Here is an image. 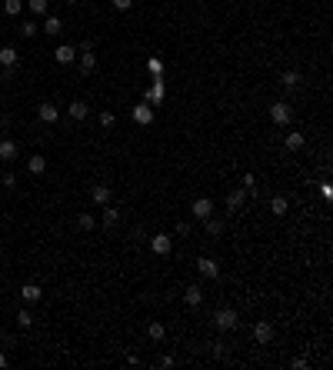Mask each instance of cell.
I'll return each instance as SVG.
<instances>
[{
    "mask_svg": "<svg viewBox=\"0 0 333 370\" xmlns=\"http://www.w3.org/2000/svg\"><path fill=\"white\" fill-rule=\"evenodd\" d=\"M213 324H217V330H233V327L240 324V317H237L233 307H220V310L213 314Z\"/></svg>",
    "mask_w": 333,
    "mask_h": 370,
    "instance_id": "cell-1",
    "label": "cell"
},
{
    "mask_svg": "<svg viewBox=\"0 0 333 370\" xmlns=\"http://www.w3.org/2000/svg\"><path fill=\"white\" fill-rule=\"evenodd\" d=\"M197 270H200V277H210V280L220 277V267H217V260H210V257H200L197 260Z\"/></svg>",
    "mask_w": 333,
    "mask_h": 370,
    "instance_id": "cell-2",
    "label": "cell"
},
{
    "mask_svg": "<svg viewBox=\"0 0 333 370\" xmlns=\"http://www.w3.org/2000/svg\"><path fill=\"white\" fill-rule=\"evenodd\" d=\"M290 117H293V113H290V107H287V103H273V107H270V120H273V123H280V127H287V123H290Z\"/></svg>",
    "mask_w": 333,
    "mask_h": 370,
    "instance_id": "cell-3",
    "label": "cell"
},
{
    "mask_svg": "<svg viewBox=\"0 0 333 370\" xmlns=\"http://www.w3.org/2000/svg\"><path fill=\"white\" fill-rule=\"evenodd\" d=\"M253 337H256V344H270V340H273V324L256 320V324H253Z\"/></svg>",
    "mask_w": 333,
    "mask_h": 370,
    "instance_id": "cell-4",
    "label": "cell"
},
{
    "mask_svg": "<svg viewBox=\"0 0 333 370\" xmlns=\"http://www.w3.org/2000/svg\"><path fill=\"white\" fill-rule=\"evenodd\" d=\"M150 247H154V254H160V257H166V254L173 250V240H170V237H166V234H157L154 240H150Z\"/></svg>",
    "mask_w": 333,
    "mask_h": 370,
    "instance_id": "cell-5",
    "label": "cell"
},
{
    "mask_svg": "<svg viewBox=\"0 0 333 370\" xmlns=\"http://www.w3.org/2000/svg\"><path fill=\"white\" fill-rule=\"evenodd\" d=\"M183 300H187L190 307H200V303H203V287H200V283H190L187 290H183Z\"/></svg>",
    "mask_w": 333,
    "mask_h": 370,
    "instance_id": "cell-6",
    "label": "cell"
},
{
    "mask_svg": "<svg viewBox=\"0 0 333 370\" xmlns=\"http://www.w3.org/2000/svg\"><path fill=\"white\" fill-rule=\"evenodd\" d=\"M210 213H213V203L207 200V197H200V200H193V217H197V220H207Z\"/></svg>",
    "mask_w": 333,
    "mask_h": 370,
    "instance_id": "cell-7",
    "label": "cell"
},
{
    "mask_svg": "<svg viewBox=\"0 0 333 370\" xmlns=\"http://www.w3.org/2000/svg\"><path fill=\"white\" fill-rule=\"evenodd\" d=\"M37 117H40V120H44V123H57V117H60V110H57L54 103H40V107H37Z\"/></svg>",
    "mask_w": 333,
    "mask_h": 370,
    "instance_id": "cell-8",
    "label": "cell"
},
{
    "mask_svg": "<svg viewBox=\"0 0 333 370\" xmlns=\"http://www.w3.org/2000/svg\"><path fill=\"white\" fill-rule=\"evenodd\" d=\"M164 100V80L154 77V87H147V103H160Z\"/></svg>",
    "mask_w": 333,
    "mask_h": 370,
    "instance_id": "cell-9",
    "label": "cell"
},
{
    "mask_svg": "<svg viewBox=\"0 0 333 370\" xmlns=\"http://www.w3.org/2000/svg\"><path fill=\"white\" fill-rule=\"evenodd\" d=\"M20 297H23L27 303H37L40 297H44V290H40L37 283H23V287H20Z\"/></svg>",
    "mask_w": 333,
    "mask_h": 370,
    "instance_id": "cell-10",
    "label": "cell"
},
{
    "mask_svg": "<svg viewBox=\"0 0 333 370\" xmlns=\"http://www.w3.org/2000/svg\"><path fill=\"white\" fill-rule=\"evenodd\" d=\"M54 57H57V64H74L77 50H74L70 44H64V47H57V50H54Z\"/></svg>",
    "mask_w": 333,
    "mask_h": 370,
    "instance_id": "cell-11",
    "label": "cell"
},
{
    "mask_svg": "<svg viewBox=\"0 0 333 370\" xmlns=\"http://www.w3.org/2000/svg\"><path fill=\"white\" fill-rule=\"evenodd\" d=\"M80 70H83V74H93V70H97V54L80 50Z\"/></svg>",
    "mask_w": 333,
    "mask_h": 370,
    "instance_id": "cell-12",
    "label": "cell"
},
{
    "mask_svg": "<svg viewBox=\"0 0 333 370\" xmlns=\"http://www.w3.org/2000/svg\"><path fill=\"white\" fill-rule=\"evenodd\" d=\"M133 120L137 123H154V107H150V103H140V107L133 110Z\"/></svg>",
    "mask_w": 333,
    "mask_h": 370,
    "instance_id": "cell-13",
    "label": "cell"
},
{
    "mask_svg": "<svg viewBox=\"0 0 333 370\" xmlns=\"http://www.w3.org/2000/svg\"><path fill=\"white\" fill-rule=\"evenodd\" d=\"M67 113H70V120H83V117L90 113V107H87L83 100H74L70 107H67Z\"/></svg>",
    "mask_w": 333,
    "mask_h": 370,
    "instance_id": "cell-14",
    "label": "cell"
},
{
    "mask_svg": "<svg viewBox=\"0 0 333 370\" xmlns=\"http://www.w3.org/2000/svg\"><path fill=\"white\" fill-rule=\"evenodd\" d=\"M90 197H93V203H100V207H103V203H110V187L97 184V187L90 190Z\"/></svg>",
    "mask_w": 333,
    "mask_h": 370,
    "instance_id": "cell-15",
    "label": "cell"
},
{
    "mask_svg": "<svg viewBox=\"0 0 333 370\" xmlns=\"http://www.w3.org/2000/svg\"><path fill=\"white\" fill-rule=\"evenodd\" d=\"M244 200H247V190H233V193H227V210H237V207H244Z\"/></svg>",
    "mask_w": 333,
    "mask_h": 370,
    "instance_id": "cell-16",
    "label": "cell"
},
{
    "mask_svg": "<svg viewBox=\"0 0 333 370\" xmlns=\"http://www.w3.org/2000/svg\"><path fill=\"white\" fill-rule=\"evenodd\" d=\"M203 224H207V234H210V237H220L223 234V220H220V217H213V213H210Z\"/></svg>",
    "mask_w": 333,
    "mask_h": 370,
    "instance_id": "cell-17",
    "label": "cell"
},
{
    "mask_svg": "<svg viewBox=\"0 0 333 370\" xmlns=\"http://www.w3.org/2000/svg\"><path fill=\"white\" fill-rule=\"evenodd\" d=\"M17 50H13V47H3V50H0V64H3V67H17Z\"/></svg>",
    "mask_w": 333,
    "mask_h": 370,
    "instance_id": "cell-18",
    "label": "cell"
},
{
    "mask_svg": "<svg viewBox=\"0 0 333 370\" xmlns=\"http://www.w3.org/2000/svg\"><path fill=\"white\" fill-rule=\"evenodd\" d=\"M103 224H107V227L120 224V210H117V207H110V203H103Z\"/></svg>",
    "mask_w": 333,
    "mask_h": 370,
    "instance_id": "cell-19",
    "label": "cell"
},
{
    "mask_svg": "<svg viewBox=\"0 0 333 370\" xmlns=\"http://www.w3.org/2000/svg\"><path fill=\"white\" fill-rule=\"evenodd\" d=\"M17 157V144L13 140H0V160H13Z\"/></svg>",
    "mask_w": 333,
    "mask_h": 370,
    "instance_id": "cell-20",
    "label": "cell"
},
{
    "mask_svg": "<svg viewBox=\"0 0 333 370\" xmlns=\"http://www.w3.org/2000/svg\"><path fill=\"white\" fill-rule=\"evenodd\" d=\"M60 30H64V23L57 20V17H47V23H44V34H47V37H57Z\"/></svg>",
    "mask_w": 333,
    "mask_h": 370,
    "instance_id": "cell-21",
    "label": "cell"
},
{
    "mask_svg": "<svg viewBox=\"0 0 333 370\" xmlns=\"http://www.w3.org/2000/svg\"><path fill=\"white\" fill-rule=\"evenodd\" d=\"M27 167H30V174H44V170H47V160L40 157V154H33V157L27 160Z\"/></svg>",
    "mask_w": 333,
    "mask_h": 370,
    "instance_id": "cell-22",
    "label": "cell"
},
{
    "mask_svg": "<svg viewBox=\"0 0 333 370\" xmlns=\"http://www.w3.org/2000/svg\"><path fill=\"white\" fill-rule=\"evenodd\" d=\"M303 144H307L303 134H287V150H303Z\"/></svg>",
    "mask_w": 333,
    "mask_h": 370,
    "instance_id": "cell-23",
    "label": "cell"
},
{
    "mask_svg": "<svg viewBox=\"0 0 333 370\" xmlns=\"http://www.w3.org/2000/svg\"><path fill=\"white\" fill-rule=\"evenodd\" d=\"M270 210L277 213V217H287V197H273V200H270Z\"/></svg>",
    "mask_w": 333,
    "mask_h": 370,
    "instance_id": "cell-24",
    "label": "cell"
},
{
    "mask_svg": "<svg viewBox=\"0 0 333 370\" xmlns=\"http://www.w3.org/2000/svg\"><path fill=\"white\" fill-rule=\"evenodd\" d=\"M147 337H150V340H164V337H166V330H164V324H157V320H154V324L147 327Z\"/></svg>",
    "mask_w": 333,
    "mask_h": 370,
    "instance_id": "cell-25",
    "label": "cell"
},
{
    "mask_svg": "<svg viewBox=\"0 0 333 370\" xmlns=\"http://www.w3.org/2000/svg\"><path fill=\"white\" fill-rule=\"evenodd\" d=\"M77 224H80V230H93V227H97V220H93V213H80Z\"/></svg>",
    "mask_w": 333,
    "mask_h": 370,
    "instance_id": "cell-26",
    "label": "cell"
},
{
    "mask_svg": "<svg viewBox=\"0 0 333 370\" xmlns=\"http://www.w3.org/2000/svg\"><path fill=\"white\" fill-rule=\"evenodd\" d=\"M147 70H150L154 77H160V74H164V60H157V57H150V60H147Z\"/></svg>",
    "mask_w": 333,
    "mask_h": 370,
    "instance_id": "cell-27",
    "label": "cell"
},
{
    "mask_svg": "<svg viewBox=\"0 0 333 370\" xmlns=\"http://www.w3.org/2000/svg\"><path fill=\"white\" fill-rule=\"evenodd\" d=\"M20 7H23V0H3V10L10 13V17H17V13H20Z\"/></svg>",
    "mask_w": 333,
    "mask_h": 370,
    "instance_id": "cell-28",
    "label": "cell"
},
{
    "mask_svg": "<svg viewBox=\"0 0 333 370\" xmlns=\"http://www.w3.org/2000/svg\"><path fill=\"white\" fill-rule=\"evenodd\" d=\"M283 87H300V74H297V70H287V74H283Z\"/></svg>",
    "mask_w": 333,
    "mask_h": 370,
    "instance_id": "cell-29",
    "label": "cell"
},
{
    "mask_svg": "<svg viewBox=\"0 0 333 370\" xmlns=\"http://www.w3.org/2000/svg\"><path fill=\"white\" fill-rule=\"evenodd\" d=\"M113 123H117V117H113L110 110H103V113H100V127H107V130H110Z\"/></svg>",
    "mask_w": 333,
    "mask_h": 370,
    "instance_id": "cell-30",
    "label": "cell"
},
{
    "mask_svg": "<svg viewBox=\"0 0 333 370\" xmlns=\"http://www.w3.org/2000/svg\"><path fill=\"white\" fill-rule=\"evenodd\" d=\"M30 10L40 13V17H47V0H30Z\"/></svg>",
    "mask_w": 333,
    "mask_h": 370,
    "instance_id": "cell-31",
    "label": "cell"
},
{
    "mask_svg": "<svg viewBox=\"0 0 333 370\" xmlns=\"http://www.w3.org/2000/svg\"><path fill=\"white\" fill-rule=\"evenodd\" d=\"M20 34H23V37H33V34H37V23H33V20H23V23H20Z\"/></svg>",
    "mask_w": 333,
    "mask_h": 370,
    "instance_id": "cell-32",
    "label": "cell"
},
{
    "mask_svg": "<svg viewBox=\"0 0 333 370\" xmlns=\"http://www.w3.org/2000/svg\"><path fill=\"white\" fill-rule=\"evenodd\" d=\"M17 324H20V327H30V324H33V314H30V310H20V314H17Z\"/></svg>",
    "mask_w": 333,
    "mask_h": 370,
    "instance_id": "cell-33",
    "label": "cell"
},
{
    "mask_svg": "<svg viewBox=\"0 0 333 370\" xmlns=\"http://www.w3.org/2000/svg\"><path fill=\"white\" fill-rule=\"evenodd\" d=\"M244 190H247V193L256 190V177H253V174H247V177H244Z\"/></svg>",
    "mask_w": 333,
    "mask_h": 370,
    "instance_id": "cell-34",
    "label": "cell"
},
{
    "mask_svg": "<svg viewBox=\"0 0 333 370\" xmlns=\"http://www.w3.org/2000/svg\"><path fill=\"white\" fill-rule=\"evenodd\" d=\"M113 7H117V10H130L133 0H113Z\"/></svg>",
    "mask_w": 333,
    "mask_h": 370,
    "instance_id": "cell-35",
    "label": "cell"
},
{
    "mask_svg": "<svg viewBox=\"0 0 333 370\" xmlns=\"http://www.w3.org/2000/svg\"><path fill=\"white\" fill-rule=\"evenodd\" d=\"M177 234H180V237L190 234V224H187V220H177Z\"/></svg>",
    "mask_w": 333,
    "mask_h": 370,
    "instance_id": "cell-36",
    "label": "cell"
},
{
    "mask_svg": "<svg viewBox=\"0 0 333 370\" xmlns=\"http://www.w3.org/2000/svg\"><path fill=\"white\" fill-rule=\"evenodd\" d=\"M0 367H7V354H0Z\"/></svg>",
    "mask_w": 333,
    "mask_h": 370,
    "instance_id": "cell-37",
    "label": "cell"
},
{
    "mask_svg": "<svg viewBox=\"0 0 333 370\" xmlns=\"http://www.w3.org/2000/svg\"><path fill=\"white\" fill-rule=\"evenodd\" d=\"M64 3H77V0H64Z\"/></svg>",
    "mask_w": 333,
    "mask_h": 370,
    "instance_id": "cell-38",
    "label": "cell"
},
{
    "mask_svg": "<svg viewBox=\"0 0 333 370\" xmlns=\"http://www.w3.org/2000/svg\"><path fill=\"white\" fill-rule=\"evenodd\" d=\"M0 70H3V64H0Z\"/></svg>",
    "mask_w": 333,
    "mask_h": 370,
    "instance_id": "cell-39",
    "label": "cell"
},
{
    "mask_svg": "<svg viewBox=\"0 0 333 370\" xmlns=\"http://www.w3.org/2000/svg\"><path fill=\"white\" fill-rule=\"evenodd\" d=\"M0 140H3V134H0Z\"/></svg>",
    "mask_w": 333,
    "mask_h": 370,
    "instance_id": "cell-40",
    "label": "cell"
}]
</instances>
